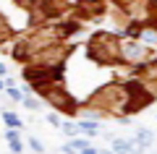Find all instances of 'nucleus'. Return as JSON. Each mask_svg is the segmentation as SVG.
<instances>
[{
	"mask_svg": "<svg viewBox=\"0 0 157 154\" xmlns=\"http://www.w3.org/2000/svg\"><path fill=\"white\" fill-rule=\"evenodd\" d=\"M6 136H8V141H11V149H13V152L18 154V152H21V149H24V144L18 141V136H16V131H8Z\"/></svg>",
	"mask_w": 157,
	"mask_h": 154,
	"instance_id": "f257e3e1",
	"label": "nucleus"
},
{
	"mask_svg": "<svg viewBox=\"0 0 157 154\" xmlns=\"http://www.w3.org/2000/svg\"><path fill=\"white\" fill-rule=\"evenodd\" d=\"M0 89H3V81H0Z\"/></svg>",
	"mask_w": 157,
	"mask_h": 154,
	"instance_id": "0eeeda50",
	"label": "nucleus"
},
{
	"mask_svg": "<svg viewBox=\"0 0 157 154\" xmlns=\"http://www.w3.org/2000/svg\"><path fill=\"white\" fill-rule=\"evenodd\" d=\"M3 120H6L11 128H18V126H21V120H18V118L13 115V112H3Z\"/></svg>",
	"mask_w": 157,
	"mask_h": 154,
	"instance_id": "f03ea898",
	"label": "nucleus"
},
{
	"mask_svg": "<svg viewBox=\"0 0 157 154\" xmlns=\"http://www.w3.org/2000/svg\"><path fill=\"white\" fill-rule=\"evenodd\" d=\"M29 144H32V149H34V152H42V144H39L37 138H32V141H29Z\"/></svg>",
	"mask_w": 157,
	"mask_h": 154,
	"instance_id": "20e7f679",
	"label": "nucleus"
},
{
	"mask_svg": "<svg viewBox=\"0 0 157 154\" xmlns=\"http://www.w3.org/2000/svg\"><path fill=\"white\" fill-rule=\"evenodd\" d=\"M8 94H11V97H13V99H18V102H21V99H24V97H21V94H18V92H16V89H8Z\"/></svg>",
	"mask_w": 157,
	"mask_h": 154,
	"instance_id": "39448f33",
	"label": "nucleus"
},
{
	"mask_svg": "<svg viewBox=\"0 0 157 154\" xmlns=\"http://www.w3.org/2000/svg\"><path fill=\"white\" fill-rule=\"evenodd\" d=\"M3 73H6V66H3V63H0V76H3Z\"/></svg>",
	"mask_w": 157,
	"mask_h": 154,
	"instance_id": "423d86ee",
	"label": "nucleus"
},
{
	"mask_svg": "<svg viewBox=\"0 0 157 154\" xmlns=\"http://www.w3.org/2000/svg\"><path fill=\"white\" fill-rule=\"evenodd\" d=\"M115 152L126 154V152H134V146H131V141H115Z\"/></svg>",
	"mask_w": 157,
	"mask_h": 154,
	"instance_id": "7ed1b4c3",
	"label": "nucleus"
}]
</instances>
